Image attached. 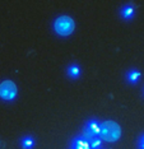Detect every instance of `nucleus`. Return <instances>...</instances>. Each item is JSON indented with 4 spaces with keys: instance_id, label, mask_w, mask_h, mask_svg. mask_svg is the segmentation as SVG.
Returning a JSON list of instances; mask_svg holds the SVG:
<instances>
[{
    "instance_id": "obj_1",
    "label": "nucleus",
    "mask_w": 144,
    "mask_h": 149,
    "mask_svg": "<svg viewBox=\"0 0 144 149\" xmlns=\"http://www.w3.org/2000/svg\"><path fill=\"white\" fill-rule=\"evenodd\" d=\"M121 136V127L115 121H105L101 123V131H99V138L108 143H114L117 141Z\"/></svg>"
},
{
    "instance_id": "obj_2",
    "label": "nucleus",
    "mask_w": 144,
    "mask_h": 149,
    "mask_svg": "<svg viewBox=\"0 0 144 149\" xmlns=\"http://www.w3.org/2000/svg\"><path fill=\"white\" fill-rule=\"evenodd\" d=\"M74 27H75L74 21L68 15L59 17V18H57L56 21H55V23H54L55 32H56L59 36H63V37L69 36L70 33H73Z\"/></svg>"
},
{
    "instance_id": "obj_3",
    "label": "nucleus",
    "mask_w": 144,
    "mask_h": 149,
    "mask_svg": "<svg viewBox=\"0 0 144 149\" xmlns=\"http://www.w3.org/2000/svg\"><path fill=\"white\" fill-rule=\"evenodd\" d=\"M18 89L14 82L12 80H4L0 83V98L4 101H13L17 97Z\"/></svg>"
},
{
    "instance_id": "obj_4",
    "label": "nucleus",
    "mask_w": 144,
    "mask_h": 149,
    "mask_svg": "<svg viewBox=\"0 0 144 149\" xmlns=\"http://www.w3.org/2000/svg\"><path fill=\"white\" fill-rule=\"evenodd\" d=\"M99 131H101V123L96 118H91L89 121H87V124L84 126L83 136L89 141L92 138L99 136Z\"/></svg>"
},
{
    "instance_id": "obj_5",
    "label": "nucleus",
    "mask_w": 144,
    "mask_h": 149,
    "mask_svg": "<svg viewBox=\"0 0 144 149\" xmlns=\"http://www.w3.org/2000/svg\"><path fill=\"white\" fill-rule=\"evenodd\" d=\"M71 149H91L89 147V141L85 139L83 135L80 136H77L73 140V144H71Z\"/></svg>"
},
{
    "instance_id": "obj_6",
    "label": "nucleus",
    "mask_w": 144,
    "mask_h": 149,
    "mask_svg": "<svg viewBox=\"0 0 144 149\" xmlns=\"http://www.w3.org/2000/svg\"><path fill=\"white\" fill-rule=\"evenodd\" d=\"M134 13H135V10H134V6L133 5H130V4H128V5H125L124 8H121V17L124 19H131L133 17H134Z\"/></svg>"
},
{
    "instance_id": "obj_7",
    "label": "nucleus",
    "mask_w": 144,
    "mask_h": 149,
    "mask_svg": "<svg viewBox=\"0 0 144 149\" xmlns=\"http://www.w3.org/2000/svg\"><path fill=\"white\" fill-rule=\"evenodd\" d=\"M139 78H140V72H138V70H135V69L129 70V72L126 73V80L131 84H135L139 80Z\"/></svg>"
},
{
    "instance_id": "obj_8",
    "label": "nucleus",
    "mask_w": 144,
    "mask_h": 149,
    "mask_svg": "<svg viewBox=\"0 0 144 149\" xmlns=\"http://www.w3.org/2000/svg\"><path fill=\"white\" fill-rule=\"evenodd\" d=\"M79 74H80V69H79V66L75 65V64H73V65H70L68 68V75L70 78H73V79H77V78L79 77Z\"/></svg>"
},
{
    "instance_id": "obj_9",
    "label": "nucleus",
    "mask_w": 144,
    "mask_h": 149,
    "mask_svg": "<svg viewBox=\"0 0 144 149\" xmlns=\"http://www.w3.org/2000/svg\"><path fill=\"white\" fill-rule=\"evenodd\" d=\"M33 147H35V140H33V138H31V136L23 138V140H22L23 149H33Z\"/></svg>"
},
{
    "instance_id": "obj_10",
    "label": "nucleus",
    "mask_w": 144,
    "mask_h": 149,
    "mask_svg": "<svg viewBox=\"0 0 144 149\" xmlns=\"http://www.w3.org/2000/svg\"><path fill=\"white\" fill-rule=\"evenodd\" d=\"M101 145H102V139L99 136H96V138H92L89 140V147L91 149H101Z\"/></svg>"
},
{
    "instance_id": "obj_11",
    "label": "nucleus",
    "mask_w": 144,
    "mask_h": 149,
    "mask_svg": "<svg viewBox=\"0 0 144 149\" xmlns=\"http://www.w3.org/2000/svg\"><path fill=\"white\" fill-rule=\"evenodd\" d=\"M138 148L139 149H144V134L139 138V140H138Z\"/></svg>"
}]
</instances>
